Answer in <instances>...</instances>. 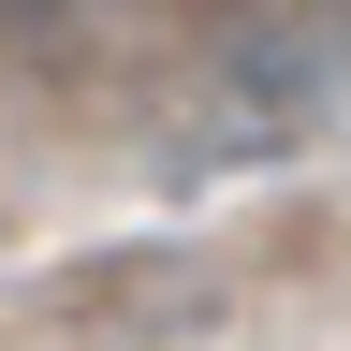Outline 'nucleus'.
<instances>
[{"label":"nucleus","mask_w":351,"mask_h":351,"mask_svg":"<svg viewBox=\"0 0 351 351\" xmlns=\"http://www.w3.org/2000/svg\"><path fill=\"white\" fill-rule=\"evenodd\" d=\"M117 0H0V73H73Z\"/></svg>","instance_id":"nucleus-1"}]
</instances>
